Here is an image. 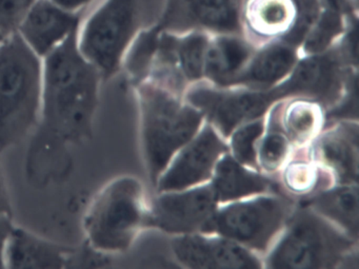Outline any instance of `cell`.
<instances>
[{"label": "cell", "mask_w": 359, "mask_h": 269, "mask_svg": "<svg viewBox=\"0 0 359 269\" xmlns=\"http://www.w3.org/2000/svg\"><path fill=\"white\" fill-rule=\"evenodd\" d=\"M218 204L211 184L167 191L149 205L148 227L176 235L201 232Z\"/></svg>", "instance_id": "cell-11"}, {"label": "cell", "mask_w": 359, "mask_h": 269, "mask_svg": "<svg viewBox=\"0 0 359 269\" xmlns=\"http://www.w3.org/2000/svg\"><path fill=\"white\" fill-rule=\"evenodd\" d=\"M293 211V201L287 195H254L217 207L201 232L222 235L254 251H268Z\"/></svg>", "instance_id": "cell-7"}, {"label": "cell", "mask_w": 359, "mask_h": 269, "mask_svg": "<svg viewBox=\"0 0 359 269\" xmlns=\"http://www.w3.org/2000/svg\"><path fill=\"white\" fill-rule=\"evenodd\" d=\"M165 0H100L88 11L77 45L104 81L121 72L128 48L142 30L159 24Z\"/></svg>", "instance_id": "cell-2"}, {"label": "cell", "mask_w": 359, "mask_h": 269, "mask_svg": "<svg viewBox=\"0 0 359 269\" xmlns=\"http://www.w3.org/2000/svg\"><path fill=\"white\" fill-rule=\"evenodd\" d=\"M306 206L335 224L348 237L358 240L357 184H338L311 195Z\"/></svg>", "instance_id": "cell-22"}, {"label": "cell", "mask_w": 359, "mask_h": 269, "mask_svg": "<svg viewBox=\"0 0 359 269\" xmlns=\"http://www.w3.org/2000/svg\"><path fill=\"white\" fill-rule=\"evenodd\" d=\"M148 210L144 186L137 178H113L93 195L83 212L86 245L106 256L127 251L140 231L148 228Z\"/></svg>", "instance_id": "cell-5"}, {"label": "cell", "mask_w": 359, "mask_h": 269, "mask_svg": "<svg viewBox=\"0 0 359 269\" xmlns=\"http://www.w3.org/2000/svg\"><path fill=\"white\" fill-rule=\"evenodd\" d=\"M355 79L357 58L339 41L327 51L299 55L290 74L270 90L278 100L306 98L330 110L339 103Z\"/></svg>", "instance_id": "cell-8"}, {"label": "cell", "mask_w": 359, "mask_h": 269, "mask_svg": "<svg viewBox=\"0 0 359 269\" xmlns=\"http://www.w3.org/2000/svg\"><path fill=\"white\" fill-rule=\"evenodd\" d=\"M77 32L43 58L41 113L26 155V174L35 186L67 180L73 149L93 136L104 79L79 51Z\"/></svg>", "instance_id": "cell-1"}, {"label": "cell", "mask_w": 359, "mask_h": 269, "mask_svg": "<svg viewBox=\"0 0 359 269\" xmlns=\"http://www.w3.org/2000/svg\"><path fill=\"white\" fill-rule=\"evenodd\" d=\"M310 157L330 171L338 184H357L358 180V125L340 122L317 136Z\"/></svg>", "instance_id": "cell-16"}, {"label": "cell", "mask_w": 359, "mask_h": 269, "mask_svg": "<svg viewBox=\"0 0 359 269\" xmlns=\"http://www.w3.org/2000/svg\"><path fill=\"white\" fill-rule=\"evenodd\" d=\"M53 1L70 11L79 12L91 9L100 0H53Z\"/></svg>", "instance_id": "cell-30"}, {"label": "cell", "mask_w": 359, "mask_h": 269, "mask_svg": "<svg viewBox=\"0 0 359 269\" xmlns=\"http://www.w3.org/2000/svg\"><path fill=\"white\" fill-rule=\"evenodd\" d=\"M352 1H354V3L358 4V0H352Z\"/></svg>", "instance_id": "cell-32"}, {"label": "cell", "mask_w": 359, "mask_h": 269, "mask_svg": "<svg viewBox=\"0 0 359 269\" xmlns=\"http://www.w3.org/2000/svg\"><path fill=\"white\" fill-rule=\"evenodd\" d=\"M332 180L333 176L325 168L304 157L290 161L281 174V183L287 192L306 197L329 188Z\"/></svg>", "instance_id": "cell-24"}, {"label": "cell", "mask_w": 359, "mask_h": 269, "mask_svg": "<svg viewBox=\"0 0 359 269\" xmlns=\"http://www.w3.org/2000/svg\"><path fill=\"white\" fill-rule=\"evenodd\" d=\"M264 130L266 121L264 117L248 122L236 128L229 136V150L232 151V157L245 167L258 170L257 146Z\"/></svg>", "instance_id": "cell-27"}, {"label": "cell", "mask_w": 359, "mask_h": 269, "mask_svg": "<svg viewBox=\"0 0 359 269\" xmlns=\"http://www.w3.org/2000/svg\"><path fill=\"white\" fill-rule=\"evenodd\" d=\"M258 142L257 165L266 173H274L287 161L291 143L279 125L276 105Z\"/></svg>", "instance_id": "cell-26"}, {"label": "cell", "mask_w": 359, "mask_h": 269, "mask_svg": "<svg viewBox=\"0 0 359 269\" xmlns=\"http://www.w3.org/2000/svg\"><path fill=\"white\" fill-rule=\"evenodd\" d=\"M89 10L70 11L53 0H36L16 32L39 58H43L79 31Z\"/></svg>", "instance_id": "cell-15"}, {"label": "cell", "mask_w": 359, "mask_h": 269, "mask_svg": "<svg viewBox=\"0 0 359 269\" xmlns=\"http://www.w3.org/2000/svg\"><path fill=\"white\" fill-rule=\"evenodd\" d=\"M43 98V58L18 32L0 41V153L36 128Z\"/></svg>", "instance_id": "cell-3"}, {"label": "cell", "mask_w": 359, "mask_h": 269, "mask_svg": "<svg viewBox=\"0 0 359 269\" xmlns=\"http://www.w3.org/2000/svg\"><path fill=\"white\" fill-rule=\"evenodd\" d=\"M279 125L291 145L302 147L314 140L323 128V107L306 98H294L291 102L276 105Z\"/></svg>", "instance_id": "cell-23"}, {"label": "cell", "mask_w": 359, "mask_h": 269, "mask_svg": "<svg viewBox=\"0 0 359 269\" xmlns=\"http://www.w3.org/2000/svg\"><path fill=\"white\" fill-rule=\"evenodd\" d=\"M184 93L187 103L201 111L224 138L239 126L264 117L278 102L272 90L217 87L205 81L190 86Z\"/></svg>", "instance_id": "cell-10"}, {"label": "cell", "mask_w": 359, "mask_h": 269, "mask_svg": "<svg viewBox=\"0 0 359 269\" xmlns=\"http://www.w3.org/2000/svg\"><path fill=\"white\" fill-rule=\"evenodd\" d=\"M3 39H4V37H1V35H0V41H3Z\"/></svg>", "instance_id": "cell-33"}, {"label": "cell", "mask_w": 359, "mask_h": 269, "mask_svg": "<svg viewBox=\"0 0 359 269\" xmlns=\"http://www.w3.org/2000/svg\"><path fill=\"white\" fill-rule=\"evenodd\" d=\"M241 0H165L159 27L169 32L203 31L210 34H241Z\"/></svg>", "instance_id": "cell-13"}, {"label": "cell", "mask_w": 359, "mask_h": 269, "mask_svg": "<svg viewBox=\"0 0 359 269\" xmlns=\"http://www.w3.org/2000/svg\"><path fill=\"white\" fill-rule=\"evenodd\" d=\"M6 235H0V268H6V266H5Z\"/></svg>", "instance_id": "cell-31"}, {"label": "cell", "mask_w": 359, "mask_h": 269, "mask_svg": "<svg viewBox=\"0 0 359 269\" xmlns=\"http://www.w3.org/2000/svg\"><path fill=\"white\" fill-rule=\"evenodd\" d=\"M319 0H241V37L253 47L285 43L299 49L317 12Z\"/></svg>", "instance_id": "cell-9"}, {"label": "cell", "mask_w": 359, "mask_h": 269, "mask_svg": "<svg viewBox=\"0 0 359 269\" xmlns=\"http://www.w3.org/2000/svg\"><path fill=\"white\" fill-rule=\"evenodd\" d=\"M255 47L241 34H211L205 51L203 81L230 87L253 54Z\"/></svg>", "instance_id": "cell-20"}, {"label": "cell", "mask_w": 359, "mask_h": 269, "mask_svg": "<svg viewBox=\"0 0 359 269\" xmlns=\"http://www.w3.org/2000/svg\"><path fill=\"white\" fill-rule=\"evenodd\" d=\"M134 88L140 104L142 153L155 185L174 155L201 130L205 117L182 96L151 79Z\"/></svg>", "instance_id": "cell-4"}, {"label": "cell", "mask_w": 359, "mask_h": 269, "mask_svg": "<svg viewBox=\"0 0 359 269\" xmlns=\"http://www.w3.org/2000/svg\"><path fill=\"white\" fill-rule=\"evenodd\" d=\"M358 20L352 0H319L316 18L299 48L300 55L327 51L338 43L351 22Z\"/></svg>", "instance_id": "cell-21"}, {"label": "cell", "mask_w": 359, "mask_h": 269, "mask_svg": "<svg viewBox=\"0 0 359 269\" xmlns=\"http://www.w3.org/2000/svg\"><path fill=\"white\" fill-rule=\"evenodd\" d=\"M161 28L159 25L142 30L132 41L123 58L121 71L135 87L148 79L156 56Z\"/></svg>", "instance_id": "cell-25"}, {"label": "cell", "mask_w": 359, "mask_h": 269, "mask_svg": "<svg viewBox=\"0 0 359 269\" xmlns=\"http://www.w3.org/2000/svg\"><path fill=\"white\" fill-rule=\"evenodd\" d=\"M172 252L189 268L256 269L264 265L251 250L222 235L189 233L172 239Z\"/></svg>", "instance_id": "cell-14"}, {"label": "cell", "mask_w": 359, "mask_h": 269, "mask_svg": "<svg viewBox=\"0 0 359 269\" xmlns=\"http://www.w3.org/2000/svg\"><path fill=\"white\" fill-rule=\"evenodd\" d=\"M211 178L210 184L218 203H230L279 189L274 181L260 174L257 170L245 167L229 152L218 159Z\"/></svg>", "instance_id": "cell-19"}, {"label": "cell", "mask_w": 359, "mask_h": 269, "mask_svg": "<svg viewBox=\"0 0 359 269\" xmlns=\"http://www.w3.org/2000/svg\"><path fill=\"white\" fill-rule=\"evenodd\" d=\"M356 240L309 207L294 209L283 235L270 248L266 267L334 268L356 254Z\"/></svg>", "instance_id": "cell-6"}, {"label": "cell", "mask_w": 359, "mask_h": 269, "mask_svg": "<svg viewBox=\"0 0 359 269\" xmlns=\"http://www.w3.org/2000/svg\"><path fill=\"white\" fill-rule=\"evenodd\" d=\"M13 225L11 201H10L9 191L6 185L3 167H1V162H0V235H7Z\"/></svg>", "instance_id": "cell-29"}, {"label": "cell", "mask_w": 359, "mask_h": 269, "mask_svg": "<svg viewBox=\"0 0 359 269\" xmlns=\"http://www.w3.org/2000/svg\"><path fill=\"white\" fill-rule=\"evenodd\" d=\"M76 256L72 248L54 243L15 224L6 235V268H67L76 261Z\"/></svg>", "instance_id": "cell-17"}, {"label": "cell", "mask_w": 359, "mask_h": 269, "mask_svg": "<svg viewBox=\"0 0 359 269\" xmlns=\"http://www.w3.org/2000/svg\"><path fill=\"white\" fill-rule=\"evenodd\" d=\"M36 0H0V35L5 39L18 31L22 18Z\"/></svg>", "instance_id": "cell-28"}, {"label": "cell", "mask_w": 359, "mask_h": 269, "mask_svg": "<svg viewBox=\"0 0 359 269\" xmlns=\"http://www.w3.org/2000/svg\"><path fill=\"white\" fill-rule=\"evenodd\" d=\"M299 55L297 47L280 41L255 48L230 87L262 91L272 89L290 74Z\"/></svg>", "instance_id": "cell-18"}, {"label": "cell", "mask_w": 359, "mask_h": 269, "mask_svg": "<svg viewBox=\"0 0 359 269\" xmlns=\"http://www.w3.org/2000/svg\"><path fill=\"white\" fill-rule=\"evenodd\" d=\"M224 138L210 124L201 128L170 162L155 186L158 192L184 190L211 178L218 159L229 152Z\"/></svg>", "instance_id": "cell-12"}]
</instances>
